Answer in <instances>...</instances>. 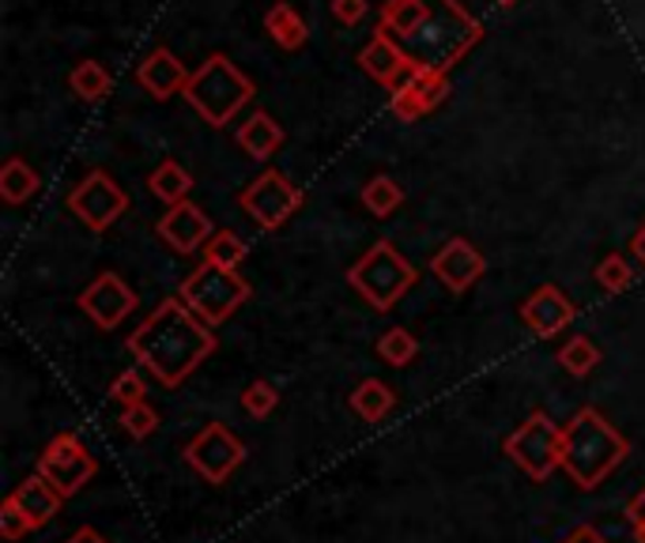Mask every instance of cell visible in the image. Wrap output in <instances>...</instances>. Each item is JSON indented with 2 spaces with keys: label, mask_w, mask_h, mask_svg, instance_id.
I'll return each mask as SVG.
<instances>
[{
  "label": "cell",
  "mask_w": 645,
  "mask_h": 543,
  "mask_svg": "<svg viewBox=\"0 0 645 543\" xmlns=\"http://www.w3.org/2000/svg\"><path fill=\"white\" fill-rule=\"evenodd\" d=\"M215 348H220L215 332L182 299L159 302L129 336V355L167 389L182 385L208 355H215Z\"/></svg>",
  "instance_id": "6da1fadb"
},
{
  "label": "cell",
  "mask_w": 645,
  "mask_h": 543,
  "mask_svg": "<svg viewBox=\"0 0 645 543\" xmlns=\"http://www.w3.org/2000/svg\"><path fill=\"white\" fill-rule=\"evenodd\" d=\"M631 442L596 408H582L563 426V472L574 487L593 491L627 461Z\"/></svg>",
  "instance_id": "7a4b0ae2"
},
{
  "label": "cell",
  "mask_w": 645,
  "mask_h": 543,
  "mask_svg": "<svg viewBox=\"0 0 645 543\" xmlns=\"http://www.w3.org/2000/svg\"><path fill=\"white\" fill-rule=\"evenodd\" d=\"M423 4H426V23L401 46L423 69L450 72L483 38V27L476 16L464 12L457 0H423Z\"/></svg>",
  "instance_id": "3957f363"
},
{
  "label": "cell",
  "mask_w": 645,
  "mask_h": 543,
  "mask_svg": "<svg viewBox=\"0 0 645 543\" xmlns=\"http://www.w3.org/2000/svg\"><path fill=\"white\" fill-rule=\"evenodd\" d=\"M253 80L226 53H212L201 61V69H193L185 88V102L193 107L212 129H223L226 121H234L245 102H253Z\"/></svg>",
  "instance_id": "277c9868"
},
{
  "label": "cell",
  "mask_w": 645,
  "mask_h": 543,
  "mask_svg": "<svg viewBox=\"0 0 645 543\" xmlns=\"http://www.w3.org/2000/svg\"><path fill=\"white\" fill-rule=\"evenodd\" d=\"M415 280H420V272L412 269V261L393 242H385V238L370 245L347 269V288L363 294V302H370L377 313L393 310L415 288Z\"/></svg>",
  "instance_id": "5b68a950"
},
{
  "label": "cell",
  "mask_w": 645,
  "mask_h": 543,
  "mask_svg": "<svg viewBox=\"0 0 645 543\" xmlns=\"http://www.w3.org/2000/svg\"><path fill=\"white\" fill-rule=\"evenodd\" d=\"M250 294H253V288L242 280L239 272L215 269V264L204 261L201 269H193L185 275L182 294H178V299H182L208 329H220L223 321H231L234 313L250 302Z\"/></svg>",
  "instance_id": "8992f818"
},
{
  "label": "cell",
  "mask_w": 645,
  "mask_h": 543,
  "mask_svg": "<svg viewBox=\"0 0 645 543\" xmlns=\"http://www.w3.org/2000/svg\"><path fill=\"white\" fill-rule=\"evenodd\" d=\"M506 456L528 480L547 483L563 469V426L552 423L544 412H533L506 438Z\"/></svg>",
  "instance_id": "52a82bcc"
},
{
  "label": "cell",
  "mask_w": 645,
  "mask_h": 543,
  "mask_svg": "<svg viewBox=\"0 0 645 543\" xmlns=\"http://www.w3.org/2000/svg\"><path fill=\"white\" fill-rule=\"evenodd\" d=\"M99 472V461L88 453V445L80 442V434L64 431L57 434L50 445L38 456V475H42L61 499H72L91 483V475Z\"/></svg>",
  "instance_id": "ba28073f"
},
{
  "label": "cell",
  "mask_w": 645,
  "mask_h": 543,
  "mask_svg": "<svg viewBox=\"0 0 645 543\" xmlns=\"http://www.w3.org/2000/svg\"><path fill=\"white\" fill-rule=\"evenodd\" d=\"M69 212L80 219L88 231L102 234L129 212V193L107 174V170H91V174L69 193Z\"/></svg>",
  "instance_id": "9c48e42d"
},
{
  "label": "cell",
  "mask_w": 645,
  "mask_h": 543,
  "mask_svg": "<svg viewBox=\"0 0 645 543\" xmlns=\"http://www.w3.org/2000/svg\"><path fill=\"white\" fill-rule=\"evenodd\" d=\"M185 461L201 480L226 483L231 480V472L245 461V442L231 434V426L208 423L193 434V442L185 445Z\"/></svg>",
  "instance_id": "30bf717a"
},
{
  "label": "cell",
  "mask_w": 645,
  "mask_h": 543,
  "mask_svg": "<svg viewBox=\"0 0 645 543\" xmlns=\"http://www.w3.org/2000/svg\"><path fill=\"white\" fill-rule=\"evenodd\" d=\"M239 204H242V212H250L253 223L264 227V231H280V227L302 208V193L280 174V170H264V174H258L239 193Z\"/></svg>",
  "instance_id": "8fae6325"
},
{
  "label": "cell",
  "mask_w": 645,
  "mask_h": 543,
  "mask_svg": "<svg viewBox=\"0 0 645 543\" xmlns=\"http://www.w3.org/2000/svg\"><path fill=\"white\" fill-rule=\"evenodd\" d=\"M137 306H140L137 291H132L129 283L121 280V275H113V272L94 275V280L80 294V310L88 313V318L102 332L121 329V321H125L129 313H137Z\"/></svg>",
  "instance_id": "7c38bea8"
},
{
  "label": "cell",
  "mask_w": 645,
  "mask_h": 543,
  "mask_svg": "<svg viewBox=\"0 0 645 543\" xmlns=\"http://www.w3.org/2000/svg\"><path fill=\"white\" fill-rule=\"evenodd\" d=\"M431 272L445 291L464 294L483 272H487V261H483V253L468 242V238H450V242L431 257Z\"/></svg>",
  "instance_id": "4fadbf2b"
},
{
  "label": "cell",
  "mask_w": 645,
  "mask_h": 543,
  "mask_svg": "<svg viewBox=\"0 0 645 543\" xmlns=\"http://www.w3.org/2000/svg\"><path fill=\"white\" fill-rule=\"evenodd\" d=\"M212 219L201 204H193V200H182V204H174L170 212L159 219V238L170 245L174 253H196L208 245V238H212Z\"/></svg>",
  "instance_id": "5bb4252c"
},
{
  "label": "cell",
  "mask_w": 645,
  "mask_h": 543,
  "mask_svg": "<svg viewBox=\"0 0 645 543\" xmlns=\"http://www.w3.org/2000/svg\"><path fill=\"white\" fill-rule=\"evenodd\" d=\"M574 313L577 306L555 288V283H544V288H536L525 302H521V321L528 325V332H536V336H544V340L571 325Z\"/></svg>",
  "instance_id": "9a60e30c"
},
{
  "label": "cell",
  "mask_w": 645,
  "mask_h": 543,
  "mask_svg": "<svg viewBox=\"0 0 645 543\" xmlns=\"http://www.w3.org/2000/svg\"><path fill=\"white\" fill-rule=\"evenodd\" d=\"M189 76H193V72H189L185 64L167 50V46H155V50H151L144 61L137 64L140 88H144L151 99H159V102L174 99V94H185Z\"/></svg>",
  "instance_id": "2e32d148"
},
{
  "label": "cell",
  "mask_w": 645,
  "mask_h": 543,
  "mask_svg": "<svg viewBox=\"0 0 645 543\" xmlns=\"http://www.w3.org/2000/svg\"><path fill=\"white\" fill-rule=\"evenodd\" d=\"M407 61H412V57L404 53V46L396 42L393 34H385V31H374V38L366 42V50L359 53V64H363V72L374 76L382 88H389V83L396 80V72H401Z\"/></svg>",
  "instance_id": "e0dca14e"
},
{
  "label": "cell",
  "mask_w": 645,
  "mask_h": 543,
  "mask_svg": "<svg viewBox=\"0 0 645 543\" xmlns=\"http://www.w3.org/2000/svg\"><path fill=\"white\" fill-rule=\"evenodd\" d=\"M234 140H239V148L245 151V155L264 163V159H272L283 148V125L272 118L269 110H253L250 118L242 121V129Z\"/></svg>",
  "instance_id": "ac0fdd59"
},
{
  "label": "cell",
  "mask_w": 645,
  "mask_h": 543,
  "mask_svg": "<svg viewBox=\"0 0 645 543\" xmlns=\"http://www.w3.org/2000/svg\"><path fill=\"white\" fill-rule=\"evenodd\" d=\"M8 499H12L16 506L27 513V521H31L34 529L50 525L57 513H61V502H64L61 494H57L38 472H34V475H27V480L19 483V487H16L12 494H8Z\"/></svg>",
  "instance_id": "d6986e66"
},
{
  "label": "cell",
  "mask_w": 645,
  "mask_h": 543,
  "mask_svg": "<svg viewBox=\"0 0 645 543\" xmlns=\"http://www.w3.org/2000/svg\"><path fill=\"white\" fill-rule=\"evenodd\" d=\"M264 31L272 34V42L280 46V50H299V46H306V19L295 12V4H288V0H276V4L264 12Z\"/></svg>",
  "instance_id": "ffe728a7"
},
{
  "label": "cell",
  "mask_w": 645,
  "mask_h": 543,
  "mask_svg": "<svg viewBox=\"0 0 645 543\" xmlns=\"http://www.w3.org/2000/svg\"><path fill=\"white\" fill-rule=\"evenodd\" d=\"M347 404H351V412H355L363 423H377V419H385L389 412H393V404H396V393L385 385V381H377V378H366L363 385H355L351 389V396H347Z\"/></svg>",
  "instance_id": "44dd1931"
},
{
  "label": "cell",
  "mask_w": 645,
  "mask_h": 543,
  "mask_svg": "<svg viewBox=\"0 0 645 543\" xmlns=\"http://www.w3.org/2000/svg\"><path fill=\"white\" fill-rule=\"evenodd\" d=\"M423 23H426V4H423V0H385L377 31L393 34L396 42H407V38L420 31Z\"/></svg>",
  "instance_id": "7402d4cb"
},
{
  "label": "cell",
  "mask_w": 645,
  "mask_h": 543,
  "mask_svg": "<svg viewBox=\"0 0 645 543\" xmlns=\"http://www.w3.org/2000/svg\"><path fill=\"white\" fill-rule=\"evenodd\" d=\"M148 189H151V197H159L163 204H182V200L189 197V189H193V174L178 163V159H163L155 170L148 174Z\"/></svg>",
  "instance_id": "603a6c76"
},
{
  "label": "cell",
  "mask_w": 645,
  "mask_h": 543,
  "mask_svg": "<svg viewBox=\"0 0 645 543\" xmlns=\"http://www.w3.org/2000/svg\"><path fill=\"white\" fill-rule=\"evenodd\" d=\"M38 185H42V178H38V170L31 163H23V159H8L4 167H0V197L8 200V204H27Z\"/></svg>",
  "instance_id": "cb8c5ba5"
},
{
  "label": "cell",
  "mask_w": 645,
  "mask_h": 543,
  "mask_svg": "<svg viewBox=\"0 0 645 543\" xmlns=\"http://www.w3.org/2000/svg\"><path fill=\"white\" fill-rule=\"evenodd\" d=\"M110 72L99 61H80L69 72V88L80 102H102L110 94Z\"/></svg>",
  "instance_id": "d4e9b609"
},
{
  "label": "cell",
  "mask_w": 645,
  "mask_h": 543,
  "mask_svg": "<svg viewBox=\"0 0 645 543\" xmlns=\"http://www.w3.org/2000/svg\"><path fill=\"white\" fill-rule=\"evenodd\" d=\"M401 204H404V189H401V181H393L389 174L370 178L363 185V208L370 215L385 219V215H393Z\"/></svg>",
  "instance_id": "484cf974"
},
{
  "label": "cell",
  "mask_w": 645,
  "mask_h": 543,
  "mask_svg": "<svg viewBox=\"0 0 645 543\" xmlns=\"http://www.w3.org/2000/svg\"><path fill=\"white\" fill-rule=\"evenodd\" d=\"M245 253L250 250H245V242L234 231H215L204 245V261L215 264V269H231V272L242 269Z\"/></svg>",
  "instance_id": "4316f807"
},
{
  "label": "cell",
  "mask_w": 645,
  "mask_h": 543,
  "mask_svg": "<svg viewBox=\"0 0 645 543\" xmlns=\"http://www.w3.org/2000/svg\"><path fill=\"white\" fill-rule=\"evenodd\" d=\"M596 362H601V348H596L589 336H574V340H566V344L558 348V366H563L566 374H574V378L593 374Z\"/></svg>",
  "instance_id": "83f0119b"
},
{
  "label": "cell",
  "mask_w": 645,
  "mask_h": 543,
  "mask_svg": "<svg viewBox=\"0 0 645 543\" xmlns=\"http://www.w3.org/2000/svg\"><path fill=\"white\" fill-rule=\"evenodd\" d=\"M377 355H382V362H389V366H407V362L420 355V340L407 329H385L382 336H377Z\"/></svg>",
  "instance_id": "f1b7e54d"
},
{
  "label": "cell",
  "mask_w": 645,
  "mask_h": 543,
  "mask_svg": "<svg viewBox=\"0 0 645 543\" xmlns=\"http://www.w3.org/2000/svg\"><path fill=\"white\" fill-rule=\"evenodd\" d=\"M596 283H601L608 294H623L634 283V269L623 253H608L601 264H596Z\"/></svg>",
  "instance_id": "f546056e"
},
{
  "label": "cell",
  "mask_w": 645,
  "mask_h": 543,
  "mask_svg": "<svg viewBox=\"0 0 645 543\" xmlns=\"http://www.w3.org/2000/svg\"><path fill=\"white\" fill-rule=\"evenodd\" d=\"M276 404H280V393L272 381H250V389L242 393V408L253 419H269L272 412H276Z\"/></svg>",
  "instance_id": "4dcf8cb0"
},
{
  "label": "cell",
  "mask_w": 645,
  "mask_h": 543,
  "mask_svg": "<svg viewBox=\"0 0 645 543\" xmlns=\"http://www.w3.org/2000/svg\"><path fill=\"white\" fill-rule=\"evenodd\" d=\"M407 91H415L420 99L426 102V110L442 107L445 94H450V72H434V69H420V76H415V83Z\"/></svg>",
  "instance_id": "1f68e13d"
},
{
  "label": "cell",
  "mask_w": 645,
  "mask_h": 543,
  "mask_svg": "<svg viewBox=\"0 0 645 543\" xmlns=\"http://www.w3.org/2000/svg\"><path fill=\"white\" fill-rule=\"evenodd\" d=\"M121 426H125V431L137 438V442H144V438H151L159 431V412L155 408L148 404H132V408H121Z\"/></svg>",
  "instance_id": "d6a6232c"
},
{
  "label": "cell",
  "mask_w": 645,
  "mask_h": 543,
  "mask_svg": "<svg viewBox=\"0 0 645 543\" xmlns=\"http://www.w3.org/2000/svg\"><path fill=\"white\" fill-rule=\"evenodd\" d=\"M144 393H148V385H144V378H140L137 370H125V374L113 378V385H110V400H118L121 408L144 404Z\"/></svg>",
  "instance_id": "836d02e7"
},
{
  "label": "cell",
  "mask_w": 645,
  "mask_h": 543,
  "mask_svg": "<svg viewBox=\"0 0 645 543\" xmlns=\"http://www.w3.org/2000/svg\"><path fill=\"white\" fill-rule=\"evenodd\" d=\"M27 532H34V525L27 521V513L19 510L12 499H4V506H0V536L19 540V536H27Z\"/></svg>",
  "instance_id": "e575fe53"
},
{
  "label": "cell",
  "mask_w": 645,
  "mask_h": 543,
  "mask_svg": "<svg viewBox=\"0 0 645 543\" xmlns=\"http://www.w3.org/2000/svg\"><path fill=\"white\" fill-rule=\"evenodd\" d=\"M389 110H393L396 121H420L426 110V102L415 91H401V94H389Z\"/></svg>",
  "instance_id": "d590c367"
},
{
  "label": "cell",
  "mask_w": 645,
  "mask_h": 543,
  "mask_svg": "<svg viewBox=\"0 0 645 543\" xmlns=\"http://www.w3.org/2000/svg\"><path fill=\"white\" fill-rule=\"evenodd\" d=\"M370 12V4L366 0H332V16L340 19L344 27H355V23H363Z\"/></svg>",
  "instance_id": "8d00e7d4"
},
{
  "label": "cell",
  "mask_w": 645,
  "mask_h": 543,
  "mask_svg": "<svg viewBox=\"0 0 645 543\" xmlns=\"http://www.w3.org/2000/svg\"><path fill=\"white\" fill-rule=\"evenodd\" d=\"M64 543H110V540H107V536H102V532H99V529L83 525V529H75V532H72V536H69V540H64Z\"/></svg>",
  "instance_id": "74e56055"
},
{
  "label": "cell",
  "mask_w": 645,
  "mask_h": 543,
  "mask_svg": "<svg viewBox=\"0 0 645 543\" xmlns=\"http://www.w3.org/2000/svg\"><path fill=\"white\" fill-rule=\"evenodd\" d=\"M563 543H608V540H604V536H601V532H596V529L582 525V529H574L571 536H566Z\"/></svg>",
  "instance_id": "f35d334b"
},
{
  "label": "cell",
  "mask_w": 645,
  "mask_h": 543,
  "mask_svg": "<svg viewBox=\"0 0 645 543\" xmlns=\"http://www.w3.org/2000/svg\"><path fill=\"white\" fill-rule=\"evenodd\" d=\"M631 250H634V257H638V264L645 269V223L634 231V238H631Z\"/></svg>",
  "instance_id": "ab89813d"
},
{
  "label": "cell",
  "mask_w": 645,
  "mask_h": 543,
  "mask_svg": "<svg viewBox=\"0 0 645 543\" xmlns=\"http://www.w3.org/2000/svg\"><path fill=\"white\" fill-rule=\"evenodd\" d=\"M634 536H638V543H645V517L634 521Z\"/></svg>",
  "instance_id": "60d3db41"
},
{
  "label": "cell",
  "mask_w": 645,
  "mask_h": 543,
  "mask_svg": "<svg viewBox=\"0 0 645 543\" xmlns=\"http://www.w3.org/2000/svg\"><path fill=\"white\" fill-rule=\"evenodd\" d=\"M495 4H502V8H510V4H517V0H495Z\"/></svg>",
  "instance_id": "b9f144b4"
}]
</instances>
